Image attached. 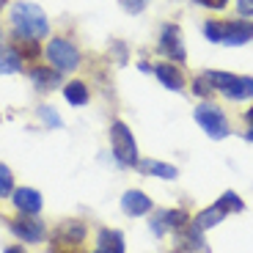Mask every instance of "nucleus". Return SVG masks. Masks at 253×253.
<instances>
[{"mask_svg": "<svg viewBox=\"0 0 253 253\" xmlns=\"http://www.w3.org/2000/svg\"><path fill=\"white\" fill-rule=\"evenodd\" d=\"M6 253H25L19 245H11V248H6Z\"/></svg>", "mask_w": 253, "mask_h": 253, "instance_id": "obj_30", "label": "nucleus"}, {"mask_svg": "<svg viewBox=\"0 0 253 253\" xmlns=\"http://www.w3.org/2000/svg\"><path fill=\"white\" fill-rule=\"evenodd\" d=\"M11 47L22 61H36V58L42 55V44H39L36 39H25V36H17V33H14V44Z\"/></svg>", "mask_w": 253, "mask_h": 253, "instance_id": "obj_17", "label": "nucleus"}, {"mask_svg": "<svg viewBox=\"0 0 253 253\" xmlns=\"http://www.w3.org/2000/svg\"><path fill=\"white\" fill-rule=\"evenodd\" d=\"M245 121H248V124L253 126V108H251V110H248V113H245Z\"/></svg>", "mask_w": 253, "mask_h": 253, "instance_id": "obj_31", "label": "nucleus"}, {"mask_svg": "<svg viewBox=\"0 0 253 253\" xmlns=\"http://www.w3.org/2000/svg\"><path fill=\"white\" fill-rule=\"evenodd\" d=\"M50 253H85V251H83V245H69V242L52 240L50 242Z\"/></svg>", "mask_w": 253, "mask_h": 253, "instance_id": "obj_25", "label": "nucleus"}, {"mask_svg": "<svg viewBox=\"0 0 253 253\" xmlns=\"http://www.w3.org/2000/svg\"><path fill=\"white\" fill-rule=\"evenodd\" d=\"M119 6L124 8L126 14H140L146 8V0H119Z\"/></svg>", "mask_w": 253, "mask_h": 253, "instance_id": "obj_26", "label": "nucleus"}, {"mask_svg": "<svg viewBox=\"0 0 253 253\" xmlns=\"http://www.w3.org/2000/svg\"><path fill=\"white\" fill-rule=\"evenodd\" d=\"M160 55H165L171 63H184L187 58V50H184V42H182V31L176 25H165L160 31V44H157Z\"/></svg>", "mask_w": 253, "mask_h": 253, "instance_id": "obj_7", "label": "nucleus"}, {"mask_svg": "<svg viewBox=\"0 0 253 253\" xmlns=\"http://www.w3.org/2000/svg\"><path fill=\"white\" fill-rule=\"evenodd\" d=\"M193 94L204 96V99H212V96H215V85H212V80H209L207 75H201V77L193 80Z\"/></svg>", "mask_w": 253, "mask_h": 253, "instance_id": "obj_23", "label": "nucleus"}, {"mask_svg": "<svg viewBox=\"0 0 253 253\" xmlns=\"http://www.w3.org/2000/svg\"><path fill=\"white\" fill-rule=\"evenodd\" d=\"M8 22H11L17 36L36 39V42L50 33V19H47L44 8L36 6V3H28V0L14 3L11 11H8Z\"/></svg>", "mask_w": 253, "mask_h": 253, "instance_id": "obj_1", "label": "nucleus"}, {"mask_svg": "<svg viewBox=\"0 0 253 253\" xmlns=\"http://www.w3.org/2000/svg\"><path fill=\"white\" fill-rule=\"evenodd\" d=\"M245 138H248V140H251V143H253V126H251V129H248V132H245Z\"/></svg>", "mask_w": 253, "mask_h": 253, "instance_id": "obj_32", "label": "nucleus"}, {"mask_svg": "<svg viewBox=\"0 0 253 253\" xmlns=\"http://www.w3.org/2000/svg\"><path fill=\"white\" fill-rule=\"evenodd\" d=\"M154 77L163 83L168 91H182L184 88V75L176 63L171 61H163V63H154Z\"/></svg>", "mask_w": 253, "mask_h": 253, "instance_id": "obj_11", "label": "nucleus"}, {"mask_svg": "<svg viewBox=\"0 0 253 253\" xmlns=\"http://www.w3.org/2000/svg\"><path fill=\"white\" fill-rule=\"evenodd\" d=\"M39 121H42L44 126H50V129H61L63 126V119L55 113V108H50V105L39 108Z\"/></svg>", "mask_w": 253, "mask_h": 253, "instance_id": "obj_22", "label": "nucleus"}, {"mask_svg": "<svg viewBox=\"0 0 253 253\" xmlns=\"http://www.w3.org/2000/svg\"><path fill=\"white\" fill-rule=\"evenodd\" d=\"M215 204L223 209V212H226V215H228V212H242V209H245V204H242V198L237 196L234 190H226V193H223V196L217 198Z\"/></svg>", "mask_w": 253, "mask_h": 253, "instance_id": "obj_21", "label": "nucleus"}, {"mask_svg": "<svg viewBox=\"0 0 253 253\" xmlns=\"http://www.w3.org/2000/svg\"><path fill=\"white\" fill-rule=\"evenodd\" d=\"M96 248L105 253H124V234L116 231V228H99V234H96Z\"/></svg>", "mask_w": 253, "mask_h": 253, "instance_id": "obj_14", "label": "nucleus"}, {"mask_svg": "<svg viewBox=\"0 0 253 253\" xmlns=\"http://www.w3.org/2000/svg\"><path fill=\"white\" fill-rule=\"evenodd\" d=\"M138 168L143 173H152V176H160V179H176L179 176V171L171 163H160V160H143V163H138Z\"/></svg>", "mask_w": 253, "mask_h": 253, "instance_id": "obj_18", "label": "nucleus"}, {"mask_svg": "<svg viewBox=\"0 0 253 253\" xmlns=\"http://www.w3.org/2000/svg\"><path fill=\"white\" fill-rule=\"evenodd\" d=\"M11 234L22 242H31V245H39L44 240L47 228L42 220H36V215H19L11 220Z\"/></svg>", "mask_w": 253, "mask_h": 253, "instance_id": "obj_8", "label": "nucleus"}, {"mask_svg": "<svg viewBox=\"0 0 253 253\" xmlns=\"http://www.w3.org/2000/svg\"><path fill=\"white\" fill-rule=\"evenodd\" d=\"M207 77L212 80L215 91H220L226 99H231V102L253 99V77L231 75V72H207Z\"/></svg>", "mask_w": 253, "mask_h": 253, "instance_id": "obj_3", "label": "nucleus"}, {"mask_svg": "<svg viewBox=\"0 0 253 253\" xmlns=\"http://www.w3.org/2000/svg\"><path fill=\"white\" fill-rule=\"evenodd\" d=\"M94 253H105V251H99V248H96V251H94Z\"/></svg>", "mask_w": 253, "mask_h": 253, "instance_id": "obj_33", "label": "nucleus"}, {"mask_svg": "<svg viewBox=\"0 0 253 253\" xmlns=\"http://www.w3.org/2000/svg\"><path fill=\"white\" fill-rule=\"evenodd\" d=\"M52 240L58 242H69V245H80L85 240V223L83 220H63L61 226L55 228V237Z\"/></svg>", "mask_w": 253, "mask_h": 253, "instance_id": "obj_13", "label": "nucleus"}, {"mask_svg": "<svg viewBox=\"0 0 253 253\" xmlns=\"http://www.w3.org/2000/svg\"><path fill=\"white\" fill-rule=\"evenodd\" d=\"M63 99L69 102V105H75V108L88 105V99H91L88 83H83V80H69L66 85H63Z\"/></svg>", "mask_w": 253, "mask_h": 253, "instance_id": "obj_15", "label": "nucleus"}, {"mask_svg": "<svg viewBox=\"0 0 253 253\" xmlns=\"http://www.w3.org/2000/svg\"><path fill=\"white\" fill-rule=\"evenodd\" d=\"M121 209L129 217H140L146 212H152V198L146 196L143 190H126L124 196H121Z\"/></svg>", "mask_w": 253, "mask_h": 253, "instance_id": "obj_10", "label": "nucleus"}, {"mask_svg": "<svg viewBox=\"0 0 253 253\" xmlns=\"http://www.w3.org/2000/svg\"><path fill=\"white\" fill-rule=\"evenodd\" d=\"M204 36L212 44H226V47H240L253 39V22L245 19H207L204 22Z\"/></svg>", "mask_w": 253, "mask_h": 253, "instance_id": "obj_2", "label": "nucleus"}, {"mask_svg": "<svg viewBox=\"0 0 253 253\" xmlns=\"http://www.w3.org/2000/svg\"><path fill=\"white\" fill-rule=\"evenodd\" d=\"M22 69V58L14 52V47L0 44V75H17Z\"/></svg>", "mask_w": 253, "mask_h": 253, "instance_id": "obj_19", "label": "nucleus"}, {"mask_svg": "<svg viewBox=\"0 0 253 253\" xmlns=\"http://www.w3.org/2000/svg\"><path fill=\"white\" fill-rule=\"evenodd\" d=\"M152 231H154L157 237H163L165 231H168V226H165V215H163V212H157V215L152 217Z\"/></svg>", "mask_w": 253, "mask_h": 253, "instance_id": "obj_28", "label": "nucleus"}, {"mask_svg": "<svg viewBox=\"0 0 253 253\" xmlns=\"http://www.w3.org/2000/svg\"><path fill=\"white\" fill-rule=\"evenodd\" d=\"M3 3H6V0H0V8H3Z\"/></svg>", "mask_w": 253, "mask_h": 253, "instance_id": "obj_34", "label": "nucleus"}, {"mask_svg": "<svg viewBox=\"0 0 253 253\" xmlns=\"http://www.w3.org/2000/svg\"><path fill=\"white\" fill-rule=\"evenodd\" d=\"M223 217H226V212H223L217 204H212V207H207V209H201V212H198L196 220H193V226L201 228V231H209V228H215Z\"/></svg>", "mask_w": 253, "mask_h": 253, "instance_id": "obj_16", "label": "nucleus"}, {"mask_svg": "<svg viewBox=\"0 0 253 253\" xmlns=\"http://www.w3.org/2000/svg\"><path fill=\"white\" fill-rule=\"evenodd\" d=\"M196 121H198V126H201L204 132H207L209 138H215V140L228 138V132H231L223 110L215 108V105H198L196 108Z\"/></svg>", "mask_w": 253, "mask_h": 253, "instance_id": "obj_6", "label": "nucleus"}, {"mask_svg": "<svg viewBox=\"0 0 253 253\" xmlns=\"http://www.w3.org/2000/svg\"><path fill=\"white\" fill-rule=\"evenodd\" d=\"M44 55H47V61H50L52 69H58L61 75L63 72L80 69V50L72 44L69 39H61V36L50 39L47 47H44Z\"/></svg>", "mask_w": 253, "mask_h": 253, "instance_id": "obj_4", "label": "nucleus"}, {"mask_svg": "<svg viewBox=\"0 0 253 253\" xmlns=\"http://www.w3.org/2000/svg\"><path fill=\"white\" fill-rule=\"evenodd\" d=\"M11 204L17 207L19 215H39L44 201H42V193L33 187H17L11 193Z\"/></svg>", "mask_w": 253, "mask_h": 253, "instance_id": "obj_9", "label": "nucleus"}, {"mask_svg": "<svg viewBox=\"0 0 253 253\" xmlns=\"http://www.w3.org/2000/svg\"><path fill=\"white\" fill-rule=\"evenodd\" d=\"M31 83L39 91H52L61 88V72L52 66H33L31 69Z\"/></svg>", "mask_w": 253, "mask_h": 253, "instance_id": "obj_12", "label": "nucleus"}, {"mask_svg": "<svg viewBox=\"0 0 253 253\" xmlns=\"http://www.w3.org/2000/svg\"><path fill=\"white\" fill-rule=\"evenodd\" d=\"M110 146H113V154L121 165H138V143H135L132 129L124 124L121 119H116L110 124Z\"/></svg>", "mask_w": 253, "mask_h": 253, "instance_id": "obj_5", "label": "nucleus"}, {"mask_svg": "<svg viewBox=\"0 0 253 253\" xmlns=\"http://www.w3.org/2000/svg\"><path fill=\"white\" fill-rule=\"evenodd\" d=\"M193 3L201 8H209V11H223L228 6V0H193Z\"/></svg>", "mask_w": 253, "mask_h": 253, "instance_id": "obj_27", "label": "nucleus"}, {"mask_svg": "<svg viewBox=\"0 0 253 253\" xmlns=\"http://www.w3.org/2000/svg\"><path fill=\"white\" fill-rule=\"evenodd\" d=\"M11 193H14V173L8 165L0 163V198L11 196Z\"/></svg>", "mask_w": 253, "mask_h": 253, "instance_id": "obj_24", "label": "nucleus"}, {"mask_svg": "<svg viewBox=\"0 0 253 253\" xmlns=\"http://www.w3.org/2000/svg\"><path fill=\"white\" fill-rule=\"evenodd\" d=\"M163 215H165V226H168V231H176L179 234L182 228L190 226V217H187L184 209H165Z\"/></svg>", "mask_w": 253, "mask_h": 253, "instance_id": "obj_20", "label": "nucleus"}, {"mask_svg": "<svg viewBox=\"0 0 253 253\" xmlns=\"http://www.w3.org/2000/svg\"><path fill=\"white\" fill-rule=\"evenodd\" d=\"M237 11L242 17H253V0H237Z\"/></svg>", "mask_w": 253, "mask_h": 253, "instance_id": "obj_29", "label": "nucleus"}]
</instances>
